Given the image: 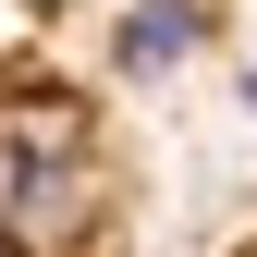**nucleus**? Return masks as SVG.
<instances>
[{
	"label": "nucleus",
	"instance_id": "obj_3",
	"mask_svg": "<svg viewBox=\"0 0 257 257\" xmlns=\"http://www.w3.org/2000/svg\"><path fill=\"white\" fill-rule=\"evenodd\" d=\"M245 110H257V61H245Z\"/></svg>",
	"mask_w": 257,
	"mask_h": 257
},
{
	"label": "nucleus",
	"instance_id": "obj_2",
	"mask_svg": "<svg viewBox=\"0 0 257 257\" xmlns=\"http://www.w3.org/2000/svg\"><path fill=\"white\" fill-rule=\"evenodd\" d=\"M184 49H196V13H184V0L122 13V61H135V74H159V61H184Z\"/></svg>",
	"mask_w": 257,
	"mask_h": 257
},
{
	"label": "nucleus",
	"instance_id": "obj_1",
	"mask_svg": "<svg viewBox=\"0 0 257 257\" xmlns=\"http://www.w3.org/2000/svg\"><path fill=\"white\" fill-rule=\"evenodd\" d=\"M98 220V172H86V147H0V233L25 245H61Z\"/></svg>",
	"mask_w": 257,
	"mask_h": 257
}]
</instances>
